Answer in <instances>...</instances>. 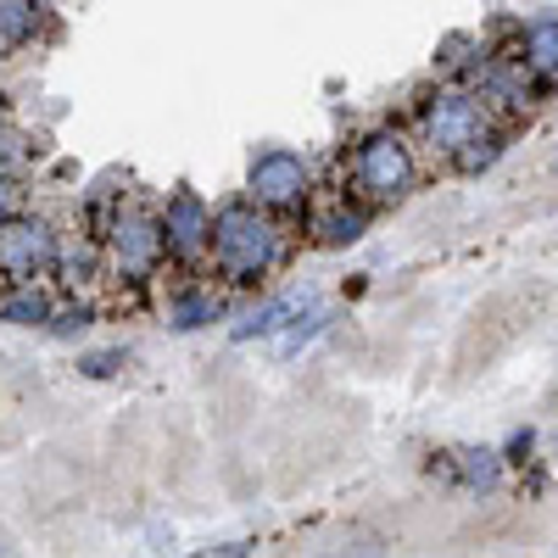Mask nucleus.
Masks as SVG:
<instances>
[{
  "instance_id": "obj_17",
  "label": "nucleus",
  "mask_w": 558,
  "mask_h": 558,
  "mask_svg": "<svg viewBox=\"0 0 558 558\" xmlns=\"http://www.w3.org/2000/svg\"><path fill=\"white\" fill-rule=\"evenodd\" d=\"M318 324H324V307H313V313H307V318L296 324V330H291V336H279V357H291L296 347H307V341L318 336Z\"/></svg>"
},
{
  "instance_id": "obj_12",
  "label": "nucleus",
  "mask_w": 558,
  "mask_h": 558,
  "mask_svg": "<svg viewBox=\"0 0 558 558\" xmlns=\"http://www.w3.org/2000/svg\"><path fill=\"white\" fill-rule=\"evenodd\" d=\"M213 318H218V296L213 291H179L168 302V324H173V330H202V324H213Z\"/></svg>"
},
{
  "instance_id": "obj_6",
  "label": "nucleus",
  "mask_w": 558,
  "mask_h": 558,
  "mask_svg": "<svg viewBox=\"0 0 558 558\" xmlns=\"http://www.w3.org/2000/svg\"><path fill=\"white\" fill-rule=\"evenodd\" d=\"M157 223H162L168 257H202V252H213V213H207V202L196 191H173L168 207L157 213Z\"/></svg>"
},
{
  "instance_id": "obj_8",
  "label": "nucleus",
  "mask_w": 558,
  "mask_h": 558,
  "mask_svg": "<svg viewBox=\"0 0 558 558\" xmlns=\"http://www.w3.org/2000/svg\"><path fill=\"white\" fill-rule=\"evenodd\" d=\"M313 313V296L307 291H286V296H274V302H263L257 313H246L241 324H235V341H263V336H291L296 324Z\"/></svg>"
},
{
  "instance_id": "obj_20",
  "label": "nucleus",
  "mask_w": 558,
  "mask_h": 558,
  "mask_svg": "<svg viewBox=\"0 0 558 558\" xmlns=\"http://www.w3.org/2000/svg\"><path fill=\"white\" fill-rule=\"evenodd\" d=\"M12 218H23V213H17V184L0 179V229H7Z\"/></svg>"
},
{
  "instance_id": "obj_10",
  "label": "nucleus",
  "mask_w": 558,
  "mask_h": 558,
  "mask_svg": "<svg viewBox=\"0 0 558 558\" xmlns=\"http://www.w3.org/2000/svg\"><path fill=\"white\" fill-rule=\"evenodd\" d=\"M520 62H525V73H536V78H558V17H542V23H531L525 28V39H520Z\"/></svg>"
},
{
  "instance_id": "obj_15",
  "label": "nucleus",
  "mask_w": 558,
  "mask_h": 558,
  "mask_svg": "<svg viewBox=\"0 0 558 558\" xmlns=\"http://www.w3.org/2000/svg\"><path fill=\"white\" fill-rule=\"evenodd\" d=\"M89 324H96V313H89V307L78 302V307H62V313L51 318V336L73 341V336H84V330H89Z\"/></svg>"
},
{
  "instance_id": "obj_9",
  "label": "nucleus",
  "mask_w": 558,
  "mask_h": 558,
  "mask_svg": "<svg viewBox=\"0 0 558 558\" xmlns=\"http://www.w3.org/2000/svg\"><path fill=\"white\" fill-rule=\"evenodd\" d=\"M0 318L23 324V330H51L57 307L45 302V291H34V286H12V291H0Z\"/></svg>"
},
{
  "instance_id": "obj_1",
  "label": "nucleus",
  "mask_w": 558,
  "mask_h": 558,
  "mask_svg": "<svg viewBox=\"0 0 558 558\" xmlns=\"http://www.w3.org/2000/svg\"><path fill=\"white\" fill-rule=\"evenodd\" d=\"M213 263L229 286H252L279 263V229L246 207V202H229L213 213Z\"/></svg>"
},
{
  "instance_id": "obj_23",
  "label": "nucleus",
  "mask_w": 558,
  "mask_h": 558,
  "mask_svg": "<svg viewBox=\"0 0 558 558\" xmlns=\"http://www.w3.org/2000/svg\"><path fill=\"white\" fill-rule=\"evenodd\" d=\"M0 558H7V553H0Z\"/></svg>"
},
{
  "instance_id": "obj_18",
  "label": "nucleus",
  "mask_w": 558,
  "mask_h": 558,
  "mask_svg": "<svg viewBox=\"0 0 558 558\" xmlns=\"http://www.w3.org/2000/svg\"><path fill=\"white\" fill-rule=\"evenodd\" d=\"M497 151H502V140L492 134V140H481V146L463 151V157H458V168H470V173H475V168H492V162H497Z\"/></svg>"
},
{
  "instance_id": "obj_2",
  "label": "nucleus",
  "mask_w": 558,
  "mask_h": 558,
  "mask_svg": "<svg viewBox=\"0 0 558 558\" xmlns=\"http://www.w3.org/2000/svg\"><path fill=\"white\" fill-rule=\"evenodd\" d=\"M425 140L447 157H463L470 146L492 140V112L481 96H463V89H441V96L425 107Z\"/></svg>"
},
{
  "instance_id": "obj_13",
  "label": "nucleus",
  "mask_w": 558,
  "mask_h": 558,
  "mask_svg": "<svg viewBox=\"0 0 558 558\" xmlns=\"http://www.w3.org/2000/svg\"><path fill=\"white\" fill-rule=\"evenodd\" d=\"M34 28H39V7H28V0H0V51L34 39Z\"/></svg>"
},
{
  "instance_id": "obj_7",
  "label": "nucleus",
  "mask_w": 558,
  "mask_h": 558,
  "mask_svg": "<svg viewBox=\"0 0 558 558\" xmlns=\"http://www.w3.org/2000/svg\"><path fill=\"white\" fill-rule=\"evenodd\" d=\"M257 207H302L307 202V162L296 151H263L246 173Z\"/></svg>"
},
{
  "instance_id": "obj_16",
  "label": "nucleus",
  "mask_w": 558,
  "mask_h": 558,
  "mask_svg": "<svg viewBox=\"0 0 558 558\" xmlns=\"http://www.w3.org/2000/svg\"><path fill=\"white\" fill-rule=\"evenodd\" d=\"M78 368H84L89 380H107V375H118V368H123V347H107V352H84V357H78Z\"/></svg>"
},
{
  "instance_id": "obj_21",
  "label": "nucleus",
  "mask_w": 558,
  "mask_h": 558,
  "mask_svg": "<svg viewBox=\"0 0 558 558\" xmlns=\"http://www.w3.org/2000/svg\"><path fill=\"white\" fill-rule=\"evenodd\" d=\"M324 558H386V553H380V542H363L357 553L352 547H336V553H324Z\"/></svg>"
},
{
  "instance_id": "obj_4",
  "label": "nucleus",
  "mask_w": 558,
  "mask_h": 558,
  "mask_svg": "<svg viewBox=\"0 0 558 558\" xmlns=\"http://www.w3.org/2000/svg\"><path fill=\"white\" fill-rule=\"evenodd\" d=\"M57 257H62V246L45 218H12L0 229V279L7 286H34V274L57 268Z\"/></svg>"
},
{
  "instance_id": "obj_3",
  "label": "nucleus",
  "mask_w": 558,
  "mask_h": 558,
  "mask_svg": "<svg viewBox=\"0 0 558 558\" xmlns=\"http://www.w3.org/2000/svg\"><path fill=\"white\" fill-rule=\"evenodd\" d=\"M352 179H357V191L363 196H375V202H397L408 184H413V151H408V140L380 129V134H368L357 157H352Z\"/></svg>"
},
{
  "instance_id": "obj_14",
  "label": "nucleus",
  "mask_w": 558,
  "mask_h": 558,
  "mask_svg": "<svg viewBox=\"0 0 558 558\" xmlns=\"http://www.w3.org/2000/svg\"><path fill=\"white\" fill-rule=\"evenodd\" d=\"M363 223H368V213L363 207H341V213H330V218H324L318 223V241L324 246H352V241H363Z\"/></svg>"
},
{
  "instance_id": "obj_19",
  "label": "nucleus",
  "mask_w": 558,
  "mask_h": 558,
  "mask_svg": "<svg viewBox=\"0 0 558 558\" xmlns=\"http://www.w3.org/2000/svg\"><path fill=\"white\" fill-rule=\"evenodd\" d=\"M184 558H252V542H223V547H202V553H184Z\"/></svg>"
},
{
  "instance_id": "obj_22",
  "label": "nucleus",
  "mask_w": 558,
  "mask_h": 558,
  "mask_svg": "<svg viewBox=\"0 0 558 558\" xmlns=\"http://www.w3.org/2000/svg\"><path fill=\"white\" fill-rule=\"evenodd\" d=\"M0 151H7V123H0Z\"/></svg>"
},
{
  "instance_id": "obj_11",
  "label": "nucleus",
  "mask_w": 558,
  "mask_h": 558,
  "mask_svg": "<svg viewBox=\"0 0 558 558\" xmlns=\"http://www.w3.org/2000/svg\"><path fill=\"white\" fill-rule=\"evenodd\" d=\"M447 463H452V481H458V486H470V492H492V486H497V475H502V458H497V452H486V447L447 452Z\"/></svg>"
},
{
  "instance_id": "obj_5",
  "label": "nucleus",
  "mask_w": 558,
  "mask_h": 558,
  "mask_svg": "<svg viewBox=\"0 0 558 558\" xmlns=\"http://www.w3.org/2000/svg\"><path fill=\"white\" fill-rule=\"evenodd\" d=\"M107 252H112V274L118 279H146L168 246H162V223L157 218H140V213H123L112 229H107Z\"/></svg>"
}]
</instances>
